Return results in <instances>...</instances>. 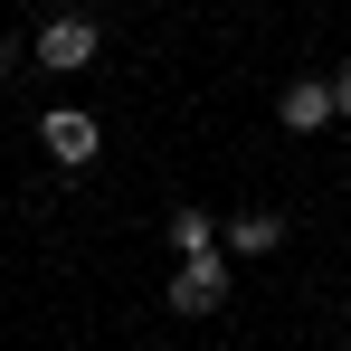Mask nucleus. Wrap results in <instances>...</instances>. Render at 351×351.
<instances>
[{
	"mask_svg": "<svg viewBox=\"0 0 351 351\" xmlns=\"http://www.w3.org/2000/svg\"><path fill=\"white\" fill-rule=\"evenodd\" d=\"M95 48H105V29H95L86 10H58V19L38 29V66H48V76H76V66L95 58Z\"/></svg>",
	"mask_w": 351,
	"mask_h": 351,
	"instance_id": "nucleus-1",
	"label": "nucleus"
},
{
	"mask_svg": "<svg viewBox=\"0 0 351 351\" xmlns=\"http://www.w3.org/2000/svg\"><path fill=\"white\" fill-rule=\"evenodd\" d=\"M219 304H228V247L180 256V276H171V313H219Z\"/></svg>",
	"mask_w": 351,
	"mask_h": 351,
	"instance_id": "nucleus-2",
	"label": "nucleus"
},
{
	"mask_svg": "<svg viewBox=\"0 0 351 351\" xmlns=\"http://www.w3.org/2000/svg\"><path fill=\"white\" fill-rule=\"evenodd\" d=\"M332 114H342V95H332L323 76H294L285 95H276V123H285V133H323Z\"/></svg>",
	"mask_w": 351,
	"mask_h": 351,
	"instance_id": "nucleus-3",
	"label": "nucleus"
},
{
	"mask_svg": "<svg viewBox=\"0 0 351 351\" xmlns=\"http://www.w3.org/2000/svg\"><path fill=\"white\" fill-rule=\"evenodd\" d=\"M38 143H48V162H66V171H86L105 133H95V114H76V105H58V114L38 123Z\"/></svg>",
	"mask_w": 351,
	"mask_h": 351,
	"instance_id": "nucleus-4",
	"label": "nucleus"
},
{
	"mask_svg": "<svg viewBox=\"0 0 351 351\" xmlns=\"http://www.w3.org/2000/svg\"><path fill=\"white\" fill-rule=\"evenodd\" d=\"M285 247V219L276 209H247V219H228V256H276Z\"/></svg>",
	"mask_w": 351,
	"mask_h": 351,
	"instance_id": "nucleus-5",
	"label": "nucleus"
},
{
	"mask_svg": "<svg viewBox=\"0 0 351 351\" xmlns=\"http://www.w3.org/2000/svg\"><path fill=\"white\" fill-rule=\"evenodd\" d=\"M180 247V256H209V247H228V228H219V219H209V209H171V228H162Z\"/></svg>",
	"mask_w": 351,
	"mask_h": 351,
	"instance_id": "nucleus-6",
	"label": "nucleus"
},
{
	"mask_svg": "<svg viewBox=\"0 0 351 351\" xmlns=\"http://www.w3.org/2000/svg\"><path fill=\"white\" fill-rule=\"evenodd\" d=\"M332 95H342V114H351V58H342V76H332Z\"/></svg>",
	"mask_w": 351,
	"mask_h": 351,
	"instance_id": "nucleus-7",
	"label": "nucleus"
},
{
	"mask_svg": "<svg viewBox=\"0 0 351 351\" xmlns=\"http://www.w3.org/2000/svg\"><path fill=\"white\" fill-rule=\"evenodd\" d=\"M0 58H10V38H0Z\"/></svg>",
	"mask_w": 351,
	"mask_h": 351,
	"instance_id": "nucleus-8",
	"label": "nucleus"
}]
</instances>
